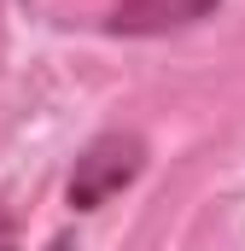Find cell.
Wrapping results in <instances>:
<instances>
[{
  "mask_svg": "<svg viewBox=\"0 0 245 251\" xmlns=\"http://www.w3.org/2000/svg\"><path fill=\"white\" fill-rule=\"evenodd\" d=\"M140 170H146V140L111 128V134H99V140L82 146V158H76V170H70L64 199H70V210H99V204L117 199Z\"/></svg>",
  "mask_w": 245,
  "mask_h": 251,
  "instance_id": "1",
  "label": "cell"
},
{
  "mask_svg": "<svg viewBox=\"0 0 245 251\" xmlns=\"http://www.w3.org/2000/svg\"><path fill=\"white\" fill-rule=\"evenodd\" d=\"M222 0H111V29L117 35H170L187 24H204Z\"/></svg>",
  "mask_w": 245,
  "mask_h": 251,
  "instance_id": "2",
  "label": "cell"
},
{
  "mask_svg": "<svg viewBox=\"0 0 245 251\" xmlns=\"http://www.w3.org/2000/svg\"><path fill=\"white\" fill-rule=\"evenodd\" d=\"M0 251H18V222H12L6 204H0Z\"/></svg>",
  "mask_w": 245,
  "mask_h": 251,
  "instance_id": "3",
  "label": "cell"
},
{
  "mask_svg": "<svg viewBox=\"0 0 245 251\" xmlns=\"http://www.w3.org/2000/svg\"><path fill=\"white\" fill-rule=\"evenodd\" d=\"M47 251H70V240H64V234H59V240H53V246H47Z\"/></svg>",
  "mask_w": 245,
  "mask_h": 251,
  "instance_id": "4",
  "label": "cell"
}]
</instances>
